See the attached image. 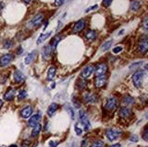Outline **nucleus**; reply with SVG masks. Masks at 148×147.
I'll list each match as a JSON object with an SVG mask.
<instances>
[{
	"label": "nucleus",
	"instance_id": "1",
	"mask_svg": "<svg viewBox=\"0 0 148 147\" xmlns=\"http://www.w3.org/2000/svg\"><path fill=\"white\" fill-rule=\"evenodd\" d=\"M145 71L142 70H137L134 74L132 75V82L134 86L136 88H140L142 86L143 83V77H145Z\"/></svg>",
	"mask_w": 148,
	"mask_h": 147
},
{
	"label": "nucleus",
	"instance_id": "2",
	"mask_svg": "<svg viewBox=\"0 0 148 147\" xmlns=\"http://www.w3.org/2000/svg\"><path fill=\"white\" fill-rule=\"evenodd\" d=\"M44 19H45V16H44V14H42V13L35 15L29 21V23H28V27H30V28H36V27H39L42 23H43Z\"/></svg>",
	"mask_w": 148,
	"mask_h": 147
},
{
	"label": "nucleus",
	"instance_id": "3",
	"mask_svg": "<svg viewBox=\"0 0 148 147\" xmlns=\"http://www.w3.org/2000/svg\"><path fill=\"white\" fill-rule=\"evenodd\" d=\"M118 107V100L115 97H109L106 99V102L104 105V108L108 112H113Z\"/></svg>",
	"mask_w": 148,
	"mask_h": 147
},
{
	"label": "nucleus",
	"instance_id": "4",
	"mask_svg": "<svg viewBox=\"0 0 148 147\" xmlns=\"http://www.w3.org/2000/svg\"><path fill=\"white\" fill-rule=\"evenodd\" d=\"M79 117H80V121L82 124V126L84 127V130L87 131L91 127V124L89 121V118H88L87 114L83 111V110H80L79 112Z\"/></svg>",
	"mask_w": 148,
	"mask_h": 147
},
{
	"label": "nucleus",
	"instance_id": "5",
	"mask_svg": "<svg viewBox=\"0 0 148 147\" xmlns=\"http://www.w3.org/2000/svg\"><path fill=\"white\" fill-rule=\"evenodd\" d=\"M14 59V56L10 53L5 54L0 57V66L1 67H7L8 65H9L12 60Z\"/></svg>",
	"mask_w": 148,
	"mask_h": 147
},
{
	"label": "nucleus",
	"instance_id": "6",
	"mask_svg": "<svg viewBox=\"0 0 148 147\" xmlns=\"http://www.w3.org/2000/svg\"><path fill=\"white\" fill-rule=\"evenodd\" d=\"M106 71H108V65H106V63H101V64H99V65L96 66L95 70V77L106 75Z\"/></svg>",
	"mask_w": 148,
	"mask_h": 147
},
{
	"label": "nucleus",
	"instance_id": "7",
	"mask_svg": "<svg viewBox=\"0 0 148 147\" xmlns=\"http://www.w3.org/2000/svg\"><path fill=\"white\" fill-rule=\"evenodd\" d=\"M138 50H139V52L142 53V54H145L147 52V50H148V41H147L145 36V38H143L140 41V43H139Z\"/></svg>",
	"mask_w": 148,
	"mask_h": 147
},
{
	"label": "nucleus",
	"instance_id": "8",
	"mask_svg": "<svg viewBox=\"0 0 148 147\" xmlns=\"http://www.w3.org/2000/svg\"><path fill=\"white\" fill-rule=\"evenodd\" d=\"M37 57H38V52H37L36 50H34V51H32L30 54L27 55L25 59H24V63L26 64V65H30V64H32L35 60V59L37 58Z\"/></svg>",
	"mask_w": 148,
	"mask_h": 147
},
{
	"label": "nucleus",
	"instance_id": "9",
	"mask_svg": "<svg viewBox=\"0 0 148 147\" xmlns=\"http://www.w3.org/2000/svg\"><path fill=\"white\" fill-rule=\"evenodd\" d=\"M106 135L109 141H114L119 136V132L117 130H114V129H108L106 131Z\"/></svg>",
	"mask_w": 148,
	"mask_h": 147
},
{
	"label": "nucleus",
	"instance_id": "10",
	"mask_svg": "<svg viewBox=\"0 0 148 147\" xmlns=\"http://www.w3.org/2000/svg\"><path fill=\"white\" fill-rule=\"evenodd\" d=\"M40 120H41V114L40 113L35 114L32 117L30 118L29 121H28V125H29L30 127H32V128H34L35 125L39 124Z\"/></svg>",
	"mask_w": 148,
	"mask_h": 147
},
{
	"label": "nucleus",
	"instance_id": "11",
	"mask_svg": "<svg viewBox=\"0 0 148 147\" xmlns=\"http://www.w3.org/2000/svg\"><path fill=\"white\" fill-rule=\"evenodd\" d=\"M119 117L123 118V119H127L129 118L130 117L132 116V111H131V109L126 107H123L119 109Z\"/></svg>",
	"mask_w": 148,
	"mask_h": 147
},
{
	"label": "nucleus",
	"instance_id": "12",
	"mask_svg": "<svg viewBox=\"0 0 148 147\" xmlns=\"http://www.w3.org/2000/svg\"><path fill=\"white\" fill-rule=\"evenodd\" d=\"M15 94H16V91L14 88H8L7 91H6V93H5L4 94V99L6 100V101H12L14 99V97H15Z\"/></svg>",
	"mask_w": 148,
	"mask_h": 147
},
{
	"label": "nucleus",
	"instance_id": "13",
	"mask_svg": "<svg viewBox=\"0 0 148 147\" xmlns=\"http://www.w3.org/2000/svg\"><path fill=\"white\" fill-rule=\"evenodd\" d=\"M94 72V66L92 65H89L85 67L84 68H83V70L82 71V78H83V79H86V78L90 77L92 73Z\"/></svg>",
	"mask_w": 148,
	"mask_h": 147
},
{
	"label": "nucleus",
	"instance_id": "14",
	"mask_svg": "<svg viewBox=\"0 0 148 147\" xmlns=\"http://www.w3.org/2000/svg\"><path fill=\"white\" fill-rule=\"evenodd\" d=\"M106 75L103 76H99V77H95V86L97 88H102L106 83Z\"/></svg>",
	"mask_w": 148,
	"mask_h": 147
},
{
	"label": "nucleus",
	"instance_id": "15",
	"mask_svg": "<svg viewBox=\"0 0 148 147\" xmlns=\"http://www.w3.org/2000/svg\"><path fill=\"white\" fill-rule=\"evenodd\" d=\"M13 77H14V81H15L16 82H18V83H21V82H23L25 81V76L21 70L14 71Z\"/></svg>",
	"mask_w": 148,
	"mask_h": 147
},
{
	"label": "nucleus",
	"instance_id": "16",
	"mask_svg": "<svg viewBox=\"0 0 148 147\" xmlns=\"http://www.w3.org/2000/svg\"><path fill=\"white\" fill-rule=\"evenodd\" d=\"M84 101L87 104H94L96 103L97 96L92 93H87L84 94Z\"/></svg>",
	"mask_w": 148,
	"mask_h": 147
},
{
	"label": "nucleus",
	"instance_id": "17",
	"mask_svg": "<svg viewBox=\"0 0 148 147\" xmlns=\"http://www.w3.org/2000/svg\"><path fill=\"white\" fill-rule=\"evenodd\" d=\"M85 27V21L84 20H80L76 22V24L73 27V31L74 33H79V31H82Z\"/></svg>",
	"mask_w": 148,
	"mask_h": 147
},
{
	"label": "nucleus",
	"instance_id": "18",
	"mask_svg": "<svg viewBox=\"0 0 148 147\" xmlns=\"http://www.w3.org/2000/svg\"><path fill=\"white\" fill-rule=\"evenodd\" d=\"M32 107H30V105H28V107H25L24 108H22L21 112V115L23 118H28L32 116Z\"/></svg>",
	"mask_w": 148,
	"mask_h": 147
},
{
	"label": "nucleus",
	"instance_id": "19",
	"mask_svg": "<svg viewBox=\"0 0 148 147\" xmlns=\"http://www.w3.org/2000/svg\"><path fill=\"white\" fill-rule=\"evenodd\" d=\"M58 108H59V105L58 104H57V103H52L48 107V108H47V114H48V116L49 117L54 116Z\"/></svg>",
	"mask_w": 148,
	"mask_h": 147
},
{
	"label": "nucleus",
	"instance_id": "20",
	"mask_svg": "<svg viewBox=\"0 0 148 147\" xmlns=\"http://www.w3.org/2000/svg\"><path fill=\"white\" fill-rule=\"evenodd\" d=\"M52 47L50 46V44L46 45V46L43 49V57L45 59H49L51 55H52Z\"/></svg>",
	"mask_w": 148,
	"mask_h": 147
},
{
	"label": "nucleus",
	"instance_id": "21",
	"mask_svg": "<svg viewBox=\"0 0 148 147\" xmlns=\"http://www.w3.org/2000/svg\"><path fill=\"white\" fill-rule=\"evenodd\" d=\"M51 31H48V33H45V34H41L39 37H38V39H37V41H36V43H37V44H43L45 41L47 39L49 36L51 35Z\"/></svg>",
	"mask_w": 148,
	"mask_h": 147
},
{
	"label": "nucleus",
	"instance_id": "22",
	"mask_svg": "<svg viewBox=\"0 0 148 147\" xmlns=\"http://www.w3.org/2000/svg\"><path fill=\"white\" fill-rule=\"evenodd\" d=\"M121 103L125 105H132L134 103V98L132 96L130 95H125L123 96V98L121 100Z\"/></svg>",
	"mask_w": 148,
	"mask_h": 147
},
{
	"label": "nucleus",
	"instance_id": "23",
	"mask_svg": "<svg viewBox=\"0 0 148 147\" xmlns=\"http://www.w3.org/2000/svg\"><path fill=\"white\" fill-rule=\"evenodd\" d=\"M96 31H95V30H91V31H87V34H86V35H85V37H86V39L88 40V41H94L95 38H96Z\"/></svg>",
	"mask_w": 148,
	"mask_h": 147
},
{
	"label": "nucleus",
	"instance_id": "24",
	"mask_svg": "<svg viewBox=\"0 0 148 147\" xmlns=\"http://www.w3.org/2000/svg\"><path fill=\"white\" fill-rule=\"evenodd\" d=\"M64 38V35H59V36H56V37L51 41V44H50V46L52 47V49L53 48H55L56 46L58 45V44L61 41L62 39Z\"/></svg>",
	"mask_w": 148,
	"mask_h": 147
},
{
	"label": "nucleus",
	"instance_id": "25",
	"mask_svg": "<svg viewBox=\"0 0 148 147\" xmlns=\"http://www.w3.org/2000/svg\"><path fill=\"white\" fill-rule=\"evenodd\" d=\"M141 8V3L139 0H133L131 4V10L132 11H137L139 10V8Z\"/></svg>",
	"mask_w": 148,
	"mask_h": 147
},
{
	"label": "nucleus",
	"instance_id": "26",
	"mask_svg": "<svg viewBox=\"0 0 148 147\" xmlns=\"http://www.w3.org/2000/svg\"><path fill=\"white\" fill-rule=\"evenodd\" d=\"M56 76V68L55 67H50V68L48 70V72H47V79L49 81L53 80Z\"/></svg>",
	"mask_w": 148,
	"mask_h": 147
},
{
	"label": "nucleus",
	"instance_id": "27",
	"mask_svg": "<svg viewBox=\"0 0 148 147\" xmlns=\"http://www.w3.org/2000/svg\"><path fill=\"white\" fill-rule=\"evenodd\" d=\"M41 130H42V126L40 125V123L37 124V125H35L34 127V130H32V137H36L40 133Z\"/></svg>",
	"mask_w": 148,
	"mask_h": 147
},
{
	"label": "nucleus",
	"instance_id": "28",
	"mask_svg": "<svg viewBox=\"0 0 148 147\" xmlns=\"http://www.w3.org/2000/svg\"><path fill=\"white\" fill-rule=\"evenodd\" d=\"M65 108H66V110L68 111V113L69 114V117H71V119H74L75 118V113H74V110H73V108L71 107L69 105H65Z\"/></svg>",
	"mask_w": 148,
	"mask_h": 147
},
{
	"label": "nucleus",
	"instance_id": "29",
	"mask_svg": "<svg viewBox=\"0 0 148 147\" xmlns=\"http://www.w3.org/2000/svg\"><path fill=\"white\" fill-rule=\"evenodd\" d=\"M112 43H113V40L106 41V42L104 43V44L102 45V50H103V51H106V50H108L111 47V45H112Z\"/></svg>",
	"mask_w": 148,
	"mask_h": 147
},
{
	"label": "nucleus",
	"instance_id": "30",
	"mask_svg": "<svg viewBox=\"0 0 148 147\" xmlns=\"http://www.w3.org/2000/svg\"><path fill=\"white\" fill-rule=\"evenodd\" d=\"M12 45H13V42L11 40H9V39H7V40H5L4 42H3V47L5 49H9V48H11L12 47Z\"/></svg>",
	"mask_w": 148,
	"mask_h": 147
},
{
	"label": "nucleus",
	"instance_id": "31",
	"mask_svg": "<svg viewBox=\"0 0 148 147\" xmlns=\"http://www.w3.org/2000/svg\"><path fill=\"white\" fill-rule=\"evenodd\" d=\"M143 64V61H138V62H134L132 63V65H130V70H135V68H140L142 65Z\"/></svg>",
	"mask_w": 148,
	"mask_h": 147
},
{
	"label": "nucleus",
	"instance_id": "32",
	"mask_svg": "<svg viewBox=\"0 0 148 147\" xmlns=\"http://www.w3.org/2000/svg\"><path fill=\"white\" fill-rule=\"evenodd\" d=\"M26 96H27V92L25 90H21V91H20V93L18 94V99L23 100L26 98Z\"/></svg>",
	"mask_w": 148,
	"mask_h": 147
},
{
	"label": "nucleus",
	"instance_id": "33",
	"mask_svg": "<svg viewBox=\"0 0 148 147\" xmlns=\"http://www.w3.org/2000/svg\"><path fill=\"white\" fill-rule=\"evenodd\" d=\"M77 86H78V88H79V89H81V90L84 89V88H85V86H86V82H85V81H83V80H79V81H77Z\"/></svg>",
	"mask_w": 148,
	"mask_h": 147
},
{
	"label": "nucleus",
	"instance_id": "34",
	"mask_svg": "<svg viewBox=\"0 0 148 147\" xmlns=\"http://www.w3.org/2000/svg\"><path fill=\"white\" fill-rule=\"evenodd\" d=\"M91 147H105V144L102 141H95Z\"/></svg>",
	"mask_w": 148,
	"mask_h": 147
},
{
	"label": "nucleus",
	"instance_id": "35",
	"mask_svg": "<svg viewBox=\"0 0 148 147\" xmlns=\"http://www.w3.org/2000/svg\"><path fill=\"white\" fill-rule=\"evenodd\" d=\"M143 139L145 140V142L148 141V130H147V126H145V129H143Z\"/></svg>",
	"mask_w": 148,
	"mask_h": 147
},
{
	"label": "nucleus",
	"instance_id": "36",
	"mask_svg": "<svg viewBox=\"0 0 148 147\" xmlns=\"http://www.w3.org/2000/svg\"><path fill=\"white\" fill-rule=\"evenodd\" d=\"M74 130H75V132L77 133V135H82V129L79 127V123H76L75 127H74Z\"/></svg>",
	"mask_w": 148,
	"mask_h": 147
},
{
	"label": "nucleus",
	"instance_id": "37",
	"mask_svg": "<svg viewBox=\"0 0 148 147\" xmlns=\"http://www.w3.org/2000/svg\"><path fill=\"white\" fill-rule=\"evenodd\" d=\"M111 3H112V0H103V2H102V5H103L105 8H108Z\"/></svg>",
	"mask_w": 148,
	"mask_h": 147
},
{
	"label": "nucleus",
	"instance_id": "38",
	"mask_svg": "<svg viewBox=\"0 0 148 147\" xmlns=\"http://www.w3.org/2000/svg\"><path fill=\"white\" fill-rule=\"evenodd\" d=\"M121 51H122V47L121 46H117V47H115L113 49V53L114 54H119V53H120Z\"/></svg>",
	"mask_w": 148,
	"mask_h": 147
},
{
	"label": "nucleus",
	"instance_id": "39",
	"mask_svg": "<svg viewBox=\"0 0 148 147\" xmlns=\"http://www.w3.org/2000/svg\"><path fill=\"white\" fill-rule=\"evenodd\" d=\"M58 145V142H57V141H50L49 142L50 147H57Z\"/></svg>",
	"mask_w": 148,
	"mask_h": 147
},
{
	"label": "nucleus",
	"instance_id": "40",
	"mask_svg": "<svg viewBox=\"0 0 148 147\" xmlns=\"http://www.w3.org/2000/svg\"><path fill=\"white\" fill-rule=\"evenodd\" d=\"M73 103H74V105H75V107H77V108H79L81 107V105H80V102H79V101L74 97L73 98Z\"/></svg>",
	"mask_w": 148,
	"mask_h": 147
},
{
	"label": "nucleus",
	"instance_id": "41",
	"mask_svg": "<svg viewBox=\"0 0 148 147\" xmlns=\"http://www.w3.org/2000/svg\"><path fill=\"white\" fill-rule=\"evenodd\" d=\"M130 141L131 142H138V136L137 135H135V134H133V135H132L131 136V138H130Z\"/></svg>",
	"mask_w": 148,
	"mask_h": 147
},
{
	"label": "nucleus",
	"instance_id": "42",
	"mask_svg": "<svg viewBox=\"0 0 148 147\" xmlns=\"http://www.w3.org/2000/svg\"><path fill=\"white\" fill-rule=\"evenodd\" d=\"M82 147H89V141L83 140L82 142Z\"/></svg>",
	"mask_w": 148,
	"mask_h": 147
},
{
	"label": "nucleus",
	"instance_id": "43",
	"mask_svg": "<svg viewBox=\"0 0 148 147\" xmlns=\"http://www.w3.org/2000/svg\"><path fill=\"white\" fill-rule=\"evenodd\" d=\"M64 2H65V0H55V4H56V6H58V7L61 6Z\"/></svg>",
	"mask_w": 148,
	"mask_h": 147
},
{
	"label": "nucleus",
	"instance_id": "44",
	"mask_svg": "<svg viewBox=\"0 0 148 147\" xmlns=\"http://www.w3.org/2000/svg\"><path fill=\"white\" fill-rule=\"evenodd\" d=\"M98 8V6L97 5H94V6H92V7H90L89 8H87V10H85V12H89V11H91V10H96V8Z\"/></svg>",
	"mask_w": 148,
	"mask_h": 147
},
{
	"label": "nucleus",
	"instance_id": "45",
	"mask_svg": "<svg viewBox=\"0 0 148 147\" xmlns=\"http://www.w3.org/2000/svg\"><path fill=\"white\" fill-rule=\"evenodd\" d=\"M143 29L145 31H147V17H145V21H143Z\"/></svg>",
	"mask_w": 148,
	"mask_h": 147
},
{
	"label": "nucleus",
	"instance_id": "46",
	"mask_svg": "<svg viewBox=\"0 0 148 147\" xmlns=\"http://www.w3.org/2000/svg\"><path fill=\"white\" fill-rule=\"evenodd\" d=\"M21 147H29V142H24L22 144Z\"/></svg>",
	"mask_w": 148,
	"mask_h": 147
},
{
	"label": "nucleus",
	"instance_id": "47",
	"mask_svg": "<svg viewBox=\"0 0 148 147\" xmlns=\"http://www.w3.org/2000/svg\"><path fill=\"white\" fill-rule=\"evenodd\" d=\"M3 10H4V4L2 2H0V12H2Z\"/></svg>",
	"mask_w": 148,
	"mask_h": 147
},
{
	"label": "nucleus",
	"instance_id": "48",
	"mask_svg": "<svg viewBox=\"0 0 148 147\" xmlns=\"http://www.w3.org/2000/svg\"><path fill=\"white\" fill-rule=\"evenodd\" d=\"M22 51H23V49L21 47H18V55H21L22 53Z\"/></svg>",
	"mask_w": 148,
	"mask_h": 147
},
{
	"label": "nucleus",
	"instance_id": "49",
	"mask_svg": "<svg viewBox=\"0 0 148 147\" xmlns=\"http://www.w3.org/2000/svg\"><path fill=\"white\" fill-rule=\"evenodd\" d=\"M109 147H120V144H112V145L109 146Z\"/></svg>",
	"mask_w": 148,
	"mask_h": 147
},
{
	"label": "nucleus",
	"instance_id": "50",
	"mask_svg": "<svg viewBox=\"0 0 148 147\" xmlns=\"http://www.w3.org/2000/svg\"><path fill=\"white\" fill-rule=\"evenodd\" d=\"M23 1H24L26 4H29V3H31L32 1V0H23Z\"/></svg>",
	"mask_w": 148,
	"mask_h": 147
},
{
	"label": "nucleus",
	"instance_id": "51",
	"mask_svg": "<svg viewBox=\"0 0 148 147\" xmlns=\"http://www.w3.org/2000/svg\"><path fill=\"white\" fill-rule=\"evenodd\" d=\"M2 105H3V101H2L1 99H0V108L2 107Z\"/></svg>",
	"mask_w": 148,
	"mask_h": 147
},
{
	"label": "nucleus",
	"instance_id": "52",
	"mask_svg": "<svg viewBox=\"0 0 148 147\" xmlns=\"http://www.w3.org/2000/svg\"><path fill=\"white\" fill-rule=\"evenodd\" d=\"M8 147H18V146H17L16 144H10Z\"/></svg>",
	"mask_w": 148,
	"mask_h": 147
},
{
	"label": "nucleus",
	"instance_id": "53",
	"mask_svg": "<svg viewBox=\"0 0 148 147\" xmlns=\"http://www.w3.org/2000/svg\"><path fill=\"white\" fill-rule=\"evenodd\" d=\"M72 147H73V146H72ZM75 147H76V146H75Z\"/></svg>",
	"mask_w": 148,
	"mask_h": 147
}]
</instances>
